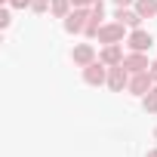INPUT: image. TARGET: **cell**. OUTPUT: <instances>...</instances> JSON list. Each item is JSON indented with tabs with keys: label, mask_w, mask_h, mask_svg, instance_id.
Listing matches in <instances>:
<instances>
[{
	"label": "cell",
	"mask_w": 157,
	"mask_h": 157,
	"mask_svg": "<svg viewBox=\"0 0 157 157\" xmlns=\"http://www.w3.org/2000/svg\"><path fill=\"white\" fill-rule=\"evenodd\" d=\"M86 22H90V10L86 6H74V13L65 16V31L68 34H80V31H86Z\"/></svg>",
	"instance_id": "6da1fadb"
},
{
	"label": "cell",
	"mask_w": 157,
	"mask_h": 157,
	"mask_svg": "<svg viewBox=\"0 0 157 157\" xmlns=\"http://www.w3.org/2000/svg\"><path fill=\"white\" fill-rule=\"evenodd\" d=\"M108 65L99 59V62H93V65H86L83 68V80L90 83V86H102V83H108Z\"/></svg>",
	"instance_id": "7a4b0ae2"
},
{
	"label": "cell",
	"mask_w": 157,
	"mask_h": 157,
	"mask_svg": "<svg viewBox=\"0 0 157 157\" xmlns=\"http://www.w3.org/2000/svg\"><path fill=\"white\" fill-rule=\"evenodd\" d=\"M126 46L132 49V52H145V49H151L154 46V37L148 34V31H142V28H136L129 37H126Z\"/></svg>",
	"instance_id": "3957f363"
},
{
	"label": "cell",
	"mask_w": 157,
	"mask_h": 157,
	"mask_svg": "<svg viewBox=\"0 0 157 157\" xmlns=\"http://www.w3.org/2000/svg\"><path fill=\"white\" fill-rule=\"evenodd\" d=\"M123 28H126V25L111 22V25H102L96 37H99V43H120V40H123Z\"/></svg>",
	"instance_id": "277c9868"
},
{
	"label": "cell",
	"mask_w": 157,
	"mask_h": 157,
	"mask_svg": "<svg viewBox=\"0 0 157 157\" xmlns=\"http://www.w3.org/2000/svg\"><path fill=\"white\" fill-rule=\"evenodd\" d=\"M108 86H111L114 93H120L123 86H129V71H126L123 65H114V68L108 71Z\"/></svg>",
	"instance_id": "5b68a950"
},
{
	"label": "cell",
	"mask_w": 157,
	"mask_h": 157,
	"mask_svg": "<svg viewBox=\"0 0 157 157\" xmlns=\"http://www.w3.org/2000/svg\"><path fill=\"white\" fill-rule=\"evenodd\" d=\"M102 16H105V6H102V0H99V3H93V6H90V22H86V31H83V34L96 37V34H99V28H102Z\"/></svg>",
	"instance_id": "8992f818"
},
{
	"label": "cell",
	"mask_w": 157,
	"mask_h": 157,
	"mask_svg": "<svg viewBox=\"0 0 157 157\" xmlns=\"http://www.w3.org/2000/svg\"><path fill=\"white\" fill-rule=\"evenodd\" d=\"M151 83H154L151 71H139V74H132V80H129V90H132L136 96H145V93L151 90Z\"/></svg>",
	"instance_id": "52a82bcc"
},
{
	"label": "cell",
	"mask_w": 157,
	"mask_h": 157,
	"mask_svg": "<svg viewBox=\"0 0 157 157\" xmlns=\"http://www.w3.org/2000/svg\"><path fill=\"white\" fill-rule=\"evenodd\" d=\"M108 68H114V65H123V49L117 46V43H105V49H102V56H99Z\"/></svg>",
	"instance_id": "ba28073f"
},
{
	"label": "cell",
	"mask_w": 157,
	"mask_h": 157,
	"mask_svg": "<svg viewBox=\"0 0 157 157\" xmlns=\"http://www.w3.org/2000/svg\"><path fill=\"white\" fill-rule=\"evenodd\" d=\"M71 59H74L77 65H83V68H86V65H93V62H96V49H93L90 43H80V46H74Z\"/></svg>",
	"instance_id": "9c48e42d"
},
{
	"label": "cell",
	"mask_w": 157,
	"mask_h": 157,
	"mask_svg": "<svg viewBox=\"0 0 157 157\" xmlns=\"http://www.w3.org/2000/svg\"><path fill=\"white\" fill-rule=\"evenodd\" d=\"M123 68H126L129 74H139V71H148L151 65H148L145 52H132V56H126V59H123Z\"/></svg>",
	"instance_id": "30bf717a"
},
{
	"label": "cell",
	"mask_w": 157,
	"mask_h": 157,
	"mask_svg": "<svg viewBox=\"0 0 157 157\" xmlns=\"http://www.w3.org/2000/svg\"><path fill=\"white\" fill-rule=\"evenodd\" d=\"M114 19H117L120 25L132 28V31H136V28H139V22H142V16H139V13H132V10H123V6L117 10V16H114Z\"/></svg>",
	"instance_id": "8fae6325"
},
{
	"label": "cell",
	"mask_w": 157,
	"mask_h": 157,
	"mask_svg": "<svg viewBox=\"0 0 157 157\" xmlns=\"http://www.w3.org/2000/svg\"><path fill=\"white\" fill-rule=\"evenodd\" d=\"M136 13H139L142 19H151V16L157 13V0H136Z\"/></svg>",
	"instance_id": "7c38bea8"
},
{
	"label": "cell",
	"mask_w": 157,
	"mask_h": 157,
	"mask_svg": "<svg viewBox=\"0 0 157 157\" xmlns=\"http://www.w3.org/2000/svg\"><path fill=\"white\" fill-rule=\"evenodd\" d=\"M68 6H71V0H49V10L56 19H65L68 16Z\"/></svg>",
	"instance_id": "4fadbf2b"
},
{
	"label": "cell",
	"mask_w": 157,
	"mask_h": 157,
	"mask_svg": "<svg viewBox=\"0 0 157 157\" xmlns=\"http://www.w3.org/2000/svg\"><path fill=\"white\" fill-rule=\"evenodd\" d=\"M142 105H145V111H148V114H154V111H157V90H148V93H145V99H142Z\"/></svg>",
	"instance_id": "5bb4252c"
},
{
	"label": "cell",
	"mask_w": 157,
	"mask_h": 157,
	"mask_svg": "<svg viewBox=\"0 0 157 157\" xmlns=\"http://www.w3.org/2000/svg\"><path fill=\"white\" fill-rule=\"evenodd\" d=\"M46 6H49V0H34V3H31V10L40 16V13H46Z\"/></svg>",
	"instance_id": "9a60e30c"
},
{
	"label": "cell",
	"mask_w": 157,
	"mask_h": 157,
	"mask_svg": "<svg viewBox=\"0 0 157 157\" xmlns=\"http://www.w3.org/2000/svg\"><path fill=\"white\" fill-rule=\"evenodd\" d=\"M10 3H13L16 10H25V6H31V3H34V0H10Z\"/></svg>",
	"instance_id": "2e32d148"
},
{
	"label": "cell",
	"mask_w": 157,
	"mask_h": 157,
	"mask_svg": "<svg viewBox=\"0 0 157 157\" xmlns=\"http://www.w3.org/2000/svg\"><path fill=\"white\" fill-rule=\"evenodd\" d=\"M71 3H74V6H86V10H90L93 3H99V0H71Z\"/></svg>",
	"instance_id": "e0dca14e"
},
{
	"label": "cell",
	"mask_w": 157,
	"mask_h": 157,
	"mask_svg": "<svg viewBox=\"0 0 157 157\" xmlns=\"http://www.w3.org/2000/svg\"><path fill=\"white\" fill-rule=\"evenodd\" d=\"M148 71H151V77H154V80H157V59H154V65H151Z\"/></svg>",
	"instance_id": "ac0fdd59"
},
{
	"label": "cell",
	"mask_w": 157,
	"mask_h": 157,
	"mask_svg": "<svg viewBox=\"0 0 157 157\" xmlns=\"http://www.w3.org/2000/svg\"><path fill=\"white\" fill-rule=\"evenodd\" d=\"M114 3H117V6H126V3H132V0H114Z\"/></svg>",
	"instance_id": "d6986e66"
},
{
	"label": "cell",
	"mask_w": 157,
	"mask_h": 157,
	"mask_svg": "<svg viewBox=\"0 0 157 157\" xmlns=\"http://www.w3.org/2000/svg\"><path fill=\"white\" fill-rule=\"evenodd\" d=\"M148 157H157V148H154V151H148Z\"/></svg>",
	"instance_id": "ffe728a7"
},
{
	"label": "cell",
	"mask_w": 157,
	"mask_h": 157,
	"mask_svg": "<svg viewBox=\"0 0 157 157\" xmlns=\"http://www.w3.org/2000/svg\"><path fill=\"white\" fill-rule=\"evenodd\" d=\"M3 3H10V0H3Z\"/></svg>",
	"instance_id": "44dd1931"
},
{
	"label": "cell",
	"mask_w": 157,
	"mask_h": 157,
	"mask_svg": "<svg viewBox=\"0 0 157 157\" xmlns=\"http://www.w3.org/2000/svg\"><path fill=\"white\" fill-rule=\"evenodd\" d=\"M154 136H157V129H154Z\"/></svg>",
	"instance_id": "7402d4cb"
}]
</instances>
